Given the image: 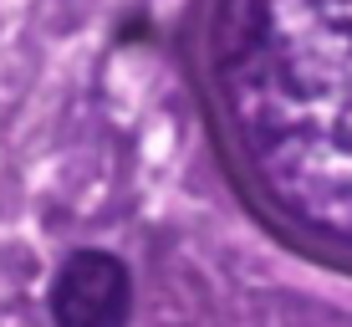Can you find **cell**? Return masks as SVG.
Instances as JSON below:
<instances>
[{
	"instance_id": "cell-1",
	"label": "cell",
	"mask_w": 352,
	"mask_h": 327,
	"mask_svg": "<svg viewBox=\"0 0 352 327\" xmlns=\"http://www.w3.org/2000/svg\"><path fill=\"white\" fill-rule=\"evenodd\" d=\"M210 82L256 200L352 261V0H214Z\"/></svg>"
},
{
	"instance_id": "cell-2",
	"label": "cell",
	"mask_w": 352,
	"mask_h": 327,
	"mask_svg": "<svg viewBox=\"0 0 352 327\" xmlns=\"http://www.w3.org/2000/svg\"><path fill=\"white\" fill-rule=\"evenodd\" d=\"M133 307L128 266L107 251H77L52 286L56 327H123Z\"/></svg>"
}]
</instances>
